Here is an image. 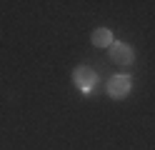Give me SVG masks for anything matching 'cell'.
<instances>
[{
    "instance_id": "1",
    "label": "cell",
    "mask_w": 155,
    "mask_h": 150,
    "mask_svg": "<svg viewBox=\"0 0 155 150\" xmlns=\"http://www.w3.org/2000/svg\"><path fill=\"white\" fill-rule=\"evenodd\" d=\"M110 60L123 65V68H130L133 60H135V53H133V48L125 45V43H113L110 45Z\"/></svg>"
},
{
    "instance_id": "2",
    "label": "cell",
    "mask_w": 155,
    "mask_h": 150,
    "mask_svg": "<svg viewBox=\"0 0 155 150\" xmlns=\"http://www.w3.org/2000/svg\"><path fill=\"white\" fill-rule=\"evenodd\" d=\"M130 85H133L130 75H115V78H110V83H108V95L120 100V98H125L130 93Z\"/></svg>"
},
{
    "instance_id": "3",
    "label": "cell",
    "mask_w": 155,
    "mask_h": 150,
    "mask_svg": "<svg viewBox=\"0 0 155 150\" xmlns=\"http://www.w3.org/2000/svg\"><path fill=\"white\" fill-rule=\"evenodd\" d=\"M73 83L80 88V90H90L95 83H98V75H95L93 68H78L73 73Z\"/></svg>"
},
{
    "instance_id": "4",
    "label": "cell",
    "mask_w": 155,
    "mask_h": 150,
    "mask_svg": "<svg viewBox=\"0 0 155 150\" xmlns=\"http://www.w3.org/2000/svg\"><path fill=\"white\" fill-rule=\"evenodd\" d=\"M93 45H98V48H110L113 45V33L108 28H98L93 33Z\"/></svg>"
}]
</instances>
